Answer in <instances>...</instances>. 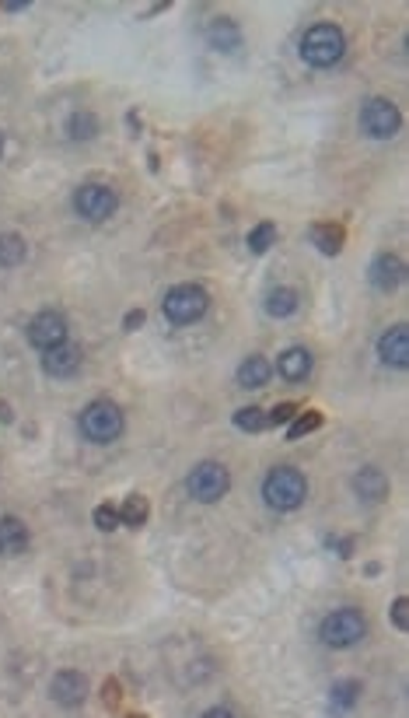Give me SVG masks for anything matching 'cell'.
<instances>
[{"instance_id": "6da1fadb", "label": "cell", "mask_w": 409, "mask_h": 718, "mask_svg": "<svg viewBox=\"0 0 409 718\" xmlns=\"http://www.w3.org/2000/svg\"><path fill=\"white\" fill-rule=\"evenodd\" d=\"M308 497V480L297 467H273L263 480V501L273 512H294Z\"/></svg>"}, {"instance_id": "7a4b0ae2", "label": "cell", "mask_w": 409, "mask_h": 718, "mask_svg": "<svg viewBox=\"0 0 409 718\" xmlns=\"http://www.w3.org/2000/svg\"><path fill=\"white\" fill-rule=\"evenodd\" d=\"M343 53H346V39L333 22H318L301 35V60L318 67V71L336 67Z\"/></svg>"}, {"instance_id": "3957f363", "label": "cell", "mask_w": 409, "mask_h": 718, "mask_svg": "<svg viewBox=\"0 0 409 718\" xmlns=\"http://www.w3.org/2000/svg\"><path fill=\"white\" fill-rule=\"evenodd\" d=\"M207 309H210V295L200 284H179L161 301L165 320L175 322V326H193V322H200L207 316Z\"/></svg>"}, {"instance_id": "277c9868", "label": "cell", "mask_w": 409, "mask_h": 718, "mask_svg": "<svg viewBox=\"0 0 409 718\" xmlns=\"http://www.w3.org/2000/svg\"><path fill=\"white\" fill-rule=\"evenodd\" d=\"M81 431H84L88 442L109 446V442H116L122 435V410L112 399H95L81 414Z\"/></svg>"}, {"instance_id": "5b68a950", "label": "cell", "mask_w": 409, "mask_h": 718, "mask_svg": "<svg viewBox=\"0 0 409 718\" xmlns=\"http://www.w3.org/2000/svg\"><path fill=\"white\" fill-rule=\"evenodd\" d=\"M364 634H367V620L357 606H343V610L326 614L322 627H318V638L329 648H350V644L361 642Z\"/></svg>"}, {"instance_id": "8992f818", "label": "cell", "mask_w": 409, "mask_h": 718, "mask_svg": "<svg viewBox=\"0 0 409 718\" xmlns=\"http://www.w3.org/2000/svg\"><path fill=\"white\" fill-rule=\"evenodd\" d=\"M116 207H120V197H116V190L105 186V182H84V186H77V193H73V211H77V218H84V221H92V224L109 221V218L116 214Z\"/></svg>"}, {"instance_id": "52a82bcc", "label": "cell", "mask_w": 409, "mask_h": 718, "mask_svg": "<svg viewBox=\"0 0 409 718\" xmlns=\"http://www.w3.org/2000/svg\"><path fill=\"white\" fill-rule=\"evenodd\" d=\"M228 487H231V473L228 467H220V463H196L190 477H186V491L196 497V501H203V505H214L220 497L228 495Z\"/></svg>"}, {"instance_id": "ba28073f", "label": "cell", "mask_w": 409, "mask_h": 718, "mask_svg": "<svg viewBox=\"0 0 409 718\" xmlns=\"http://www.w3.org/2000/svg\"><path fill=\"white\" fill-rule=\"evenodd\" d=\"M403 126V116L395 109V102L388 99H367L361 105V130L371 137V141H388L395 137Z\"/></svg>"}, {"instance_id": "9c48e42d", "label": "cell", "mask_w": 409, "mask_h": 718, "mask_svg": "<svg viewBox=\"0 0 409 718\" xmlns=\"http://www.w3.org/2000/svg\"><path fill=\"white\" fill-rule=\"evenodd\" d=\"M24 337H28V344L43 354V350H49V347H56V344H63V340H67V320H63L60 312L46 309V312H39L35 320L28 322Z\"/></svg>"}, {"instance_id": "30bf717a", "label": "cell", "mask_w": 409, "mask_h": 718, "mask_svg": "<svg viewBox=\"0 0 409 718\" xmlns=\"http://www.w3.org/2000/svg\"><path fill=\"white\" fill-rule=\"evenodd\" d=\"M81 361H84V354H81V347L71 344V340L43 350V372H46L49 379H71V375H77Z\"/></svg>"}, {"instance_id": "8fae6325", "label": "cell", "mask_w": 409, "mask_h": 718, "mask_svg": "<svg viewBox=\"0 0 409 718\" xmlns=\"http://www.w3.org/2000/svg\"><path fill=\"white\" fill-rule=\"evenodd\" d=\"M49 693H53L56 704L77 708V704H84V697H88V680H84V673H77V669H60V673L53 676V684H49Z\"/></svg>"}, {"instance_id": "7c38bea8", "label": "cell", "mask_w": 409, "mask_h": 718, "mask_svg": "<svg viewBox=\"0 0 409 718\" xmlns=\"http://www.w3.org/2000/svg\"><path fill=\"white\" fill-rule=\"evenodd\" d=\"M378 358H382L385 369H395V372H403L409 365V329L403 322L382 333V340H378Z\"/></svg>"}, {"instance_id": "4fadbf2b", "label": "cell", "mask_w": 409, "mask_h": 718, "mask_svg": "<svg viewBox=\"0 0 409 718\" xmlns=\"http://www.w3.org/2000/svg\"><path fill=\"white\" fill-rule=\"evenodd\" d=\"M371 284L378 288V291H395L399 284H403V277H406V267H403V260L395 256V252H378L375 256V263H371Z\"/></svg>"}, {"instance_id": "5bb4252c", "label": "cell", "mask_w": 409, "mask_h": 718, "mask_svg": "<svg viewBox=\"0 0 409 718\" xmlns=\"http://www.w3.org/2000/svg\"><path fill=\"white\" fill-rule=\"evenodd\" d=\"M277 369L280 375L287 379V382H305L315 369V358L308 347H287L284 354H280V361H277Z\"/></svg>"}, {"instance_id": "9a60e30c", "label": "cell", "mask_w": 409, "mask_h": 718, "mask_svg": "<svg viewBox=\"0 0 409 718\" xmlns=\"http://www.w3.org/2000/svg\"><path fill=\"white\" fill-rule=\"evenodd\" d=\"M28 550V526L15 516L0 519V557H18Z\"/></svg>"}, {"instance_id": "2e32d148", "label": "cell", "mask_w": 409, "mask_h": 718, "mask_svg": "<svg viewBox=\"0 0 409 718\" xmlns=\"http://www.w3.org/2000/svg\"><path fill=\"white\" fill-rule=\"evenodd\" d=\"M354 491H357V497H361V501H367V505H378V501H385V495H388L385 473L375 470V467H364V470L354 477Z\"/></svg>"}, {"instance_id": "e0dca14e", "label": "cell", "mask_w": 409, "mask_h": 718, "mask_svg": "<svg viewBox=\"0 0 409 718\" xmlns=\"http://www.w3.org/2000/svg\"><path fill=\"white\" fill-rule=\"evenodd\" d=\"M207 43H210V50H217V53H235L241 46V32L231 18H214V22L207 25Z\"/></svg>"}, {"instance_id": "ac0fdd59", "label": "cell", "mask_w": 409, "mask_h": 718, "mask_svg": "<svg viewBox=\"0 0 409 718\" xmlns=\"http://www.w3.org/2000/svg\"><path fill=\"white\" fill-rule=\"evenodd\" d=\"M266 316H273V320H290L297 309H301V295L287 288V284H280V288H273L263 301Z\"/></svg>"}, {"instance_id": "d6986e66", "label": "cell", "mask_w": 409, "mask_h": 718, "mask_svg": "<svg viewBox=\"0 0 409 718\" xmlns=\"http://www.w3.org/2000/svg\"><path fill=\"white\" fill-rule=\"evenodd\" d=\"M273 375V365L266 361L263 354H252L239 365V386L241 389H263Z\"/></svg>"}, {"instance_id": "ffe728a7", "label": "cell", "mask_w": 409, "mask_h": 718, "mask_svg": "<svg viewBox=\"0 0 409 718\" xmlns=\"http://www.w3.org/2000/svg\"><path fill=\"white\" fill-rule=\"evenodd\" d=\"M24 256H28V242L22 235H15V231L0 235V267H22Z\"/></svg>"}, {"instance_id": "44dd1931", "label": "cell", "mask_w": 409, "mask_h": 718, "mask_svg": "<svg viewBox=\"0 0 409 718\" xmlns=\"http://www.w3.org/2000/svg\"><path fill=\"white\" fill-rule=\"evenodd\" d=\"M67 137H71V141H92V137H98V116L95 113L77 109L71 120H67Z\"/></svg>"}, {"instance_id": "7402d4cb", "label": "cell", "mask_w": 409, "mask_h": 718, "mask_svg": "<svg viewBox=\"0 0 409 718\" xmlns=\"http://www.w3.org/2000/svg\"><path fill=\"white\" fill-rule=\"evenodd\" d=\"M312 242L326 256H336L339 246H343V228L339 224H312Z\"/></svg>"}, {"instance_id": "603a6c76", "label": "cell", "mask_w": 409, "mask_h": 718, "mask_svg": "<svg viewBox=\"0 0 409 718\" xmlns=\"http://www.w3.org/2000/svg\"><path fill=\"white\" fill-rule=\"evenodd\" d=\"M273 242H277V224L273 221H259L252 231H248V249H252V256H263V252H269L273 249Z\"/></svg>"}, {"instance_id": "cb8c5ba5", "label": "cell", "mask_w": 409, "mask_h": 718, "mask_svg": "<svg viewBox=\"0 0 409 718\" xmlns=\"http://www.w3.org/2000/svg\"><path fill=\"white\" fill-rule=\"evenodd\" d=\"M357 697H361V684L357 680H339V684H333V708H339V712H350L357 704Z\"/></svg>"}, {"instance_id": "d4e9b609", "label": "cell", "mask_w": 409, "mask_h": 718, "mask_svg": "<svg viewBox=\"0 0 409 718\" xmlns=\"http://www.w3.org/2000/svg\"><path fill=\"white\" fill-rule=\"evenodd\" d=\"M147 519V501L141 495H130L122 501V512H120V522L126 526H133V529H141V522Z\"/></svg>"}, {"instance_id": "484cf974", "label": "cell", "mask_w": 409, "mask_h": 718, "mask_svg": "<svg viewBox=\"0 0 409 718\" xmlns=\"http://www.w3.org/2000/svg\"><path fill=\"white\" fill-rule=\"evenodd\" d=\"M235 428H239V431H263L266 414L259 410V407H245V410L235 414Z\"/></svg>"}, {"instance_id": "4316f807", "label": "cell", "mask_w": 409, "mask_h": 718, "mask_svg": "<svg viewBox=\"0 0 409 718\" xmlns=\"http://www.w3.org/2000/svg\"><path fill=\"white\" fill-rule=\"evenodd\" d=\"M318 424H322V414H318V410H308V414H301V421H294L287 428V438H301V435L315 431Z\"/></svg>"}, {"instance_id": "83f0119b", "label": "cell", "mask_w": 409, "mask_h": 718, "mask_svg": "<svg viewBox=\"0 0 409 718\" xmlns=\"http://www.w3.org/2000/svg\"><path fill=\"white\" fill-rule=\"evenodd\" d=\"M95 526L102 533H112L116 526H120V508H112V505H98L95 508Z\"/></svg>"}, {"instance_id": "f1b7e54d", "label": "cell", "mask_w": 409, "mask_h": 718, "mask_svg": "<svg viewBox=\"0 0 409 718\" xmlns=\"http://www.w3.org/2000/svg\"><path fill=\"white\" fill-rule=\"evenodd\" d=\"M406 610H409L406 595H399V599H395V603H392V620H395V627H399V631H406V627H409Z\"/></svg>"}, {"instance_id": "f546056e", "label": "cell", "mask_w": 409, "mask_h": 718, "mask_svg": "<svg viewBox=\"0 0 409 718\" xmlns=\"http://www.w3.org/2000/svg\"><path fill=\"white\" fill-rule=\"evenodd\" d=\"M290 414H294V407H290V403H280V407H277V410H273V414L266 418V424H284L290 418Z\"/></svg>"}, {"instance_id": "4dcf8cb0", "label": "cell", "mask_w": 409, "mask_h": 718, "mask_svg": "<svg viewBox=\"0 0 409 718\" xmlns=\"http://www.w3.org/2000/svg\"><path fill=\"white\" fill-rule=\"evenodd\" d=\"M137 326H144V309H133L130 316H126V322H122V329L130 333V329H137Z\"/></svg>"}, {"instance_id": "1f68e13d", "label": "cell", "mask_w": 409, "mask_h": 718, "mask_svg": "<svg viewBox=\"0 0 409 718\" xmlns=\"http://www.w3.org/2000/svg\"><path fill=\"white\" fill-rule=\"evenodd\" d=\"M207 715H210V718H228V715H235V712H231V708H210Z\"/></svg>"}, {"instance_id": "d6a6232c", "label": "cell", "mask_w": 409, "mask_h": 718, "mask_svg": "<svg viewBox=\"0 0 409 718\" xmlns=\"http://www.w3.org/2000/svg\"><path fill=\"white\" fill-rule=\"evenodd\" d=\"M116 693H120V687H116V684H109V687H105V701L112 704V701H116Z\"/></svg>"}, {"instance_id": "836d02e7", "label": "cell", "mask_w": 409, "mask_h": 718, "mask_svg": "<svg viewBox=\"0 0 409 718\" xmlns=\"http://www.w3.org/2000/svg\"><path fill=\"white\" fill-rule=\"evenodd\" d=\"M0 154H4V133H0Z\"/></svg>"}]
</instances>
